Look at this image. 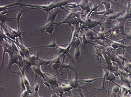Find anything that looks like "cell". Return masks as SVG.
Returning <instances> with one entry per match:
<instances>
[{
    "mask_svg": "<svg viewBox=\"0 0 131 97\" xmlns=\"http://www.w3.org/2000/svg\"><path fill=\"white\" fill-rule=\"evenodd\" d=\"M70 1H54L49 2L48 4H22L20 5V7H30V10L31 9H39L41 10H44L46 12L47 17L49 13L53 9L56 8L63 7V6H65L71 2Z\"/></svg>",
    "mask_w": 131,
    "mask_h": 97,
    "instance_id": "1",
    "label": "cell"
},
{
    "mask_svg": "<svg viewBox=\"0 0 131 97\" xmlns=\"http://www.w3.org/2000/svg\"><path fill=\"white\" fill-rule=\"evenodd\" d=\"M55 24H56L55 21H51V22L46 23L45 25L42 26L38 28L37 29H38V31H39L40 32L41 35H42V33L45 31L48 32L51 35H52L55 29Z\"/></svg>",
    "mask_w": 131,
    "mask_h": 97,
    "instance_id": "2",
    "label": "cell"
},
{
    "mask_svg": "<svg viewBox=\"0 0 131 97\" xmlns=\"http://www.w3.org/2000/svg\"><path fill=\"white\" fill-rule=\"evenodd\" d=\"M45 78H46V81L48 82L52 86H56V87L59 86V83H58V78L54 75L48 73L46 72H45Z\"/></svg>",
    "mask_w": 131,
    "mask_h": 97,
    "instance_id": "3",
    "label": "cell"
},
{
    "mask_svg": "<svg viewBox=\"0 0 131 97\" xmlns=\"http://www.w3.org/2000/svg\"><path fill=\"white\" fill-rule=\"evenodd\" d=\"M69 58H70V62L69 63H65V57H63V60H62V63L61 65V67H60V72H61V75H63V72L62 70L63 69H67V70H71L74 72V67L73 65V62L74 61V59H72L73 57H71V56H69Z\"/></svg>",
    "mask_w": 131,
    "mask_h": 97,
    "instance_id": "4",
    "label": "cell"
},
{
    "mask_svg": "<svg viewBox=\"0 0 131 97\" xmlns=\"http://www.w3.org/2000/svg\"><path fill=\"white\" fill-rule=\"evenodd\" d=\"M3 24L8 29V30H9V32H10L11 34L13 35V36H14L16 38H19L20 37H22V35H25V32L23 31L21 29H15L11 28V27L9 26H8L6 23H3Z\"/></svg>",
    "mask_w": 131,
    "mask_h": 97,
    "instance_id": "5",
    "label": "cell"
},
{
    "mask_svg": "<svg viewBox=\"0 0 131 97\" xmlns=\"http://www.w3.org/2000/svg\"><path fill=\"white\" fill-rule=\"evenodd\" d=\"M19 69H20V72H21L22 74L23 81H24L25 85V86H26L27 91H28V92L30 94H33V91H31V86H30V81H29L28 78H27V75H26L25 73V70L22 69V68L20 67H19Z\"/></svg>",
    "mask_w": 131,
    "mask_h": 97,
    "instance_id": "6",
    "label": "cell"
},
{
    "mask_svg": "<svg viewBox=\"0 0 131 97\" xmlns=\"http://www.w3.org/2000/svg\"><path fill=\"white\" fill-rule=\"evenodd\" d=\"M59 45H58V44L57 43H56V34H55V33L53 35V40L48 45H44V46H33V47H30V48L31 49V48H42V47H49V48H54L53 50H52L50 52H49V53H48V54H46V56H45V57H46L47 55H48L49 54H50L51 53L52 51H54V50H55L56 48H57V47L59 46Z\"/></svg>",
    "mask_w": 131,
    "mask_h": 97,
    "instance_id": "7",
    "label": "cell"
},
{
    "mask_svg": "<svg viewBox=\"0 0 131 97\" xmlns=\"http://www.w3.org/2000/svg\"><path fill=\"white\" fill-rule=\"evenodd\" d=\"M62 8L60 7H58V8H56V9H53L48 14V17H47V20H46V22H51V21H55V19H56V17L58 15V13L60 12Z\"/></svg>",
    "mask_w": 131,
    "mask_h": 97,
    "instance_id": "8",
    "label": "cell"
},
{
    "mask_svg": "<svg viewBox=\"0 0 131 97\" xmlns=\"http://www.w3.org/2000/svg\"><path fill=\"white\" fill-rule=\"evenodd\" d=\"M22 4V2L20 1H15L14 2H12L11 4H5L4 6H1L0 8H1V10L0 11L2 12L3 10H8L9 8L10 9H14V8H16L17 6H20Z\"/></svg>",
    "mask_w": 131,
    "mask_h": 97,
    "instance_id": "9",
    "label": "cell"
},
{
    "mask_svg": "<svg viewBox=\"0 0 131 97\" xmlns=\"http://www.w3.org/2000/svg\"><path fill=\"white\" fill-rule=\"evenodd\" d=\"M18 61H19V54H15L12 56H9V60H8V65L6 68L11 69L14 64L17 65Z\"/></svg>",
    "mask_w": 131,
    "mask_h": 97,
    "instance_id": "10",
    "label": "cell"
},
{
    "mask_svg": "<svg viewBox=\"0 0 131 97\" xmlns=\"http://www.w3.org/2000/svg\"><path fill=\"white\" fill-rule=\"evenodd\" d=\"M31 69L34 72L35 75L39 76L43 80V81H46V78H45V72H43L41 70V66H36V65H33L31 67Z\"/></svg>",
    "mask_w": 131,
    "mask_h": 97,
    "instance_id": "11",
    "label": "cell"
},
{
    "mask_svg": "<svg viewBox=\"0 0 131 97\" xmlns=\"http://www.w3.org/2000/svg\"><path fill=\"white\" fill-rule=\"evenodd\" d=\"M68 24L69 25H72L73 26H80V23H79V20L77 18H74L73 19H71V20H69V21H65V22H60L56 23V24L57 25V27L59 26V25L60 24Z\"/></svg>",
    "mask_w": 131,
    "mask_h": 97,
    "instance_id": "12",
    "label": "cell"
},
{
    "mask_svg": "<svg viewBox=\"0 0 131 97\" xmlns=\"http://www.w3.org/2000/svg\"><path fill=\"white\" fill-rule=\"evenodd\" d=\"M30 10V7L28 8L27 9H23V10H21L20 9L19 10H18L17 12V14H16V20H17V29H20V26H19V22H20V20H25L26 18H22L21 17L22 15V14L24 13L25 12L27 11V10Z\"/></svg>",
    "mask_w": 131,
    "mask_h": 97,
    "instance_id": "13",
    "label": "cell"
},
{
    "mask_svg": "<svg viewBox=\"0 0 131 97\" xmlns=\"http://www.w3.org/2000/svg\"><path fill=\"white\" fill-rule=\"evenodd\" d=\"M23 62L24 64L23 65V70H25V72H28V70L33 66V64L30 61L27 57H24L23 58Z\"/></svg>",
    "mask_w": 131,
    "mask_h": 97,
    "instance_id": "14",
    "label": "cell"
},
{
    "mask_svg": "<svg viewBox=\"0 0 131 97\" xmlns=\"http://www.w3.org/2000/svg\"><path fill=\"white\" fill-rule=\"evenodd\" d=\"M14 72H16V73H17V74L19 76V78H20V83H19V85H20V87H21L22 92L27 90V89H26V86H25V85L24 81H23L22 74L21 72H17V71L15 69H14Z\"/></svg>",
    "mask_w": 131,
    "mask_h": 97,
    "instance_id": "15",
    "label": "cell"
},
{
    "mask_svg": "<svg viewBox=\"0 0 131 97\" xmlns=\"http://www.w3.org/2000/svg\"><path fill=\"white\" fill-rule=\"evenodd\" d=\"M82 42H81V49H84L85 47L86 46V45L89 43H90V42L87 39V37L85 35V33L83 31H82Z\"/></svg>",
    "mask_w": 131,
    "mask_h": 97,
    "instance_id": "16",
    "label": "cell"
},
{
    "mask_svg": "<svg viewBox=\"0 0 131 97\" xmlns=\"http://www.w3.org/2000/svg\"><path fill=\"white\" fill-rule=\"evenodd\" d=\"M94 55L96 57L98 61H100V62H102V59L103 58V53L102 50H99V49L96 48H94Z\"/></svg>",
    "mask_w": 131,
    "mask_h": 97,
    "instance_id": "17",
    "label": "cell"
},
{
    "mask_svg": "<svg viewBox=\"0 0 131 97\" xmlns=\"http://www.w3.org/2000/svg\"><path fill=\"white\" fill-rule=\"evenodd\" d=\"M125 12V10L124 11H121V12H114L112 14L109 15L107 16V18L111 19V20H114L115 19H117L118 17H119L121 15H122V13Z\"/></svg>",
    "mask_w": 131,
    "mask_h": 97,
    "instance_id": "18",
    "label": "cell"
},
{
    "mask_svg": "<svg viewBox=\"0 0 131 97\" xmlns=\"http://www.w3.org/2000/svg\"><path fill=\"white\" fill-rule=\"evenodd\" d=\"M83 31L86 35L87 38H89L91 40H93L94 38V32L92 29H86L83 30Z\"/></svg>",
    "mask_w": 131,
    "mask_h": 97,
    "instance_id": "19",
    "label": "cell"
},
{
    "mask_svg": "<svg viewBox=\"0 0 131 97\" xmlns=\"http://www.w3.org/2000/svg\"><path fill=\"white\" fill-rule=\"evenodd\" d=\"M80 55H81V47L80 46H78V47H76L74 49L73 56L74 60L76 59L77 61H79Z\"/></svg>",
    "mask_w": 131,
    "mask_h": 97,
    "instance_id": "20",
    "label": "cell"
},
{
    "mask_svg": "<svg viewBox=\"0 0 131 97\" xmlns=\"http://www.w3.org/2000/svg\"><path fill=\"white\" fill-rule=\"evenodd\" d=\"M27 59L29 60L30 61H31L33 64H34L36 61H38L39 60V54H30L29 56L27 57Z\"/></svg>",
    "mask_w": 131,
    "mask_h": 97,
    "instance_id": "21",
    "label": "cell"
},
{
    "mask_svg": "<svg viewBox=\"0 0 131 97\" xmlns=\"http://www.w3.org/2000/svg\"><path fill=\"white\" fill-rule=\"evenodd\" d=\"M1 46L3 48V57H2V61H1V66L3 67H4V59H5V53H7L8 50H9V48L7 47L6 46H5V45H3V43H1Z\"/></svg>",
    "mask_w": 131,
    "mask_h": 97,
    "instance_id": "22",
    "label": "cell"
},
{
    "mask_svg": "<svg viewBox=\"0 0 131 97\" xmlns=\"http://www.w3.org/2000/svg\"><path fill=\"white\" fill-rule=\"evenodd\" d=\"M53 91L60 97H63V94H65V92L62 91V89L60 85H59V86H58L57 87H55Z\"/></svg>",
    "mask_w": 131,
    "mask_h": 97,
    "instance_id": "23",
    "label": "cell"
},
{
    "mask_svg": "<svg viewBox=\"0 0 131 97\" xmlns=\"http://www.w3.org/2000/svg\"><path fill=\"white\" fill-rule=\"evenodd\" d=\"M102 78H88L84 79V80H79V82H84V83H88V84H91V83H93V82L96 81L97 80H102Z\"/></svg>",
    "mask_w": 131,
    "mask_h": 97,
    "instance_id": "24",
    "label": "cell"
},
{
    "mask_svg": "<svg viewBox=\"0 0 131 97\" xmlns=\"http://www.w3.org/2000/svg\"><path fill=\"white\" fill-rule=\"evenodd\" d=\"M81 45V39H79V37L77 38L76 39V40L74 41V43H73L72 45H71V48H74V49L76 48V47H78V46H80Z\"/></svg>",
    "mask_w": 131,
    "mask_h": 97,
    "instance_id": "25",
    "label": "cell"
},
{
    "mask_svg": "<svg viewBox=\"0 0 131 97\" xmlns=\"http://www.w3.org/2000/svg\"><path fill=\"white\" fill-rule=\"evenodd\" d=\"M116 76L114 75V73H113V72H110V73H109V75L107 76L106 80H108L110 82H113V81L116 79Z\"/></svg>",
    "mask_w": 131,
    "mask_h": 97,
    "instance_id": "26",
    "label": "cell"
},
{
    "mask_svg": "<svg viewBox=\"0 0 131 97\" xmlns=\"http://www.w3.org/2000/svg\"><path fill=\"white\" fill-rule=\"evenodd\" d=\"M11 19H16V18L14 17H7L5 15H1V23H5L7 21H11Z\"/></svg>",
    "mask_w": 131,
    "mask_h": 97,
    "instance_id": "27",
    "label": "cell"
},
{
    "mask_svg": "<svg viewBox=\"0 0 131 97\" xmlns=\"http://www.w3.org/2000/svg\"><path fill=\"white\" fill-rule=\"evenodd\" d=\"M40 86V83H36L34 84V83L33 84V86H31V88L33 87V93H38V91H39Z\"/></svg>",
    "mask_w": 131,
    "mask_h": 97,
    "instance_id": "28",
    "label": "cell"
},
{
    "mask_svg": "<svg viewBox=\"0 0 131 97\" xmlns=\"http://www.w3.org/2000/svg\"><path fill=\"white\" fill-rule=\"evenodd\" d=\"M102 3L104 5L105 10H109L110 9H111V2H110V1H102Z\"/></svg>",
    "mask_w": 131,
    "mask_h": 97,
    "instance_id": "29",
    "label": "cell"
},
{
    "mask_svg": "<svg viewBox=\"0 0 131 97\" xmlns=\"http://www.w3.org/2000/svg\"><path fill=\"white\" fill-rule=\"evenodd\" d=\"M88 2H89V1H80L79 4H78V6L81 8V10H82V12L84 10V7L88 3Z\"/></svg>",
    "mask_w": 131,
    "mask_h": 97,
    "instance_id": "30",
    "label": "cell"
},
{
    "mask_svg": "<svg viewBox=\"0 0 131 97\" xmlns=\"http://www.w3.org/2000/svg\"><path fill=\"white\" fill-rule=\"evenodd\" d=\"M65 7H67L70 8V9H77V8L78 7V4L76 3V2H70V3L66 5Z\"/></svg>",
    "mask_w": 131,
    "mask_h": 97,
    "instance_id": "31",
    "label": "cell"
},
{
    "mask_svg": "<svg viewBox=\"0 0 131 97\" xmlns=\"http://www.w3.org/2000/svg\"><path fill=\"white\" fill-rule=\"evenodd\" d=\"M61 65L62 64H57V63H52L51 64V66L52 69L54 70H56L58 71L59 69H60V67H61Z\"/></svg>",
    "mask_w": 131,
    "mask_h": 97,
    "instance_id": "32",
    "label": "cell"
},
{
    "mask_svg": "<svg viewBox=\"0 0 131 97\" xmlns=\"http://www.w3.org/2000/svg\"><path fill=\"white\" fill-rule=\"evenodd\" d=\"M116 54L117 56L119 57L122 61H123V62H128V58L126 56H125L124 55L121 54Z\"/></svg>",
    "mask_w": 131,
    "mask_h": 97,
    "instance_id": "33",
    "label": "cell"
},
{
    "mask_svg": "<svg viewBox=\"0 0 131 97\" xmlns=\"http://www.w3.org/2000/svg\"><path fill=\"white\" fill-rule=\"evenodd\" d=\"M41 83H42V84H45V85L47 87H48V88H49L50 90H54V89L55 87H54L52 85H51V84H49V83H48V82L45 81H41Z\"/></svg>",
    "mask_w": 131,
    "mask_h": 97,
    "instance_id": "34",
    "label": "cell"
},
{
    "mask_svg": "<svg viewBox=\"0 0 131 97\" xmlns=\"http://www.w3.org/2000/svg\"><path fill=\"white\" fill-rule=\"evenodd\" d=\"M119 91H120L119 86H115L114 87H113V88L112 91H111V92H112L113 94V93H118Z\"/></svg>",
    "mask_w": 131,
    "mask_h": 97,
    "instance_id": "35",
    "label": "cell"
},
{
    "mask_svg": "<svg viewBox=\"0 0 131 97\" xmlns=\"http://www.w3.org/2000/svg\"><path fill=\"white\" fill-rule=\"evenodd\" d=\"M96 42H97L98 44L101 45H103V46H105V42L104 41H103V40H96Z\"/></svg>",
    "mask_w": 131,
    "mask_h": 97,
    "instance_id": "36",
    "label": "cell"
},
{
    "mask_svg": "<svg viewBox=\"0 0 131 97\" xmlns=\"http://www.w3.org/2000/svg\"><path fill=\"white\" fill-rule=\"evenodd\" d=\"M51 97H60L59 95L55 92L53 90H51Z\"/></svg>",
    "mask_w": 131,
    "mask_h": 97,
    "instance_id": "37",
    "label": "cell"
},
{
    "mask_svg": "<svg viewBox=\"0 0 131 97\" xmlns=\"http://www.w3.org/2000/svg\"><path fill=\"white\" fill-rule=\"evenodd\" d=\"M31 97H42L41 95L38 94V93H33V94H30Z\"/></svg>",
    "mask_w": 131,
    "mask_h": 97,
    "instance_id": "38",
    "label": "cell"
},
{
    "mask_svg": "<svg viewBox=\"0 0 131 97\" xmlns=\"http://www.w3.org/2000/svg\"><path fill=\"white\" fill-rule=\"evenodd\" d=\"M9 13V12L8 11V10H3V11L1 12V15H7Z\"/></svg>",
    "mask_w": 131,
    "mask_h": 97,
    "instance_id": "39",
    "label": "cell"
},
{
    "mask_svg": "<svg viewBox=\"0 0 131 97\" xmlns=\"http://www.w3.org/2000/svg\"><path fill=\"white\" fill-rule=\"evenodd\" d=\"M125 64H126V65H127L129 68H130L131 69V62H130V61H128V62H125Z\"/></svg>",
    "mask_w": 131,
    "mask_h": 97,
    "instance_id": "40",
    "label": "cell"
},
{
    "mask_svg": "<svg viewBox=\"0 0 131 97\" xmlns=\"http://www.w3.org/2000/svg\"><path fill=\"white\" fill-rule=\"evenodd\" d=\"M65 97H75L74 96V95H73L72 94H71V95L70 96H66Z\"/></svg>",
    "mask_w": 131,
    "mask_h": 97,
    "instance_id": "41",
    "label": "cell"
},
{
    "mask_svg": "<svg viewBox=\"0 0 131 97\" xmlns=\"http://www.w3.org/2000/svg\"><path fill=\"white\" fill-rule=\"evenodd\" d=\"M130 21L131 22V18H130Z\"/></svg>",
    "mask_w": 131,
    "mask_h": 97,
    "instance_id": "42",
    "label": "cell"
}]
</instances>
